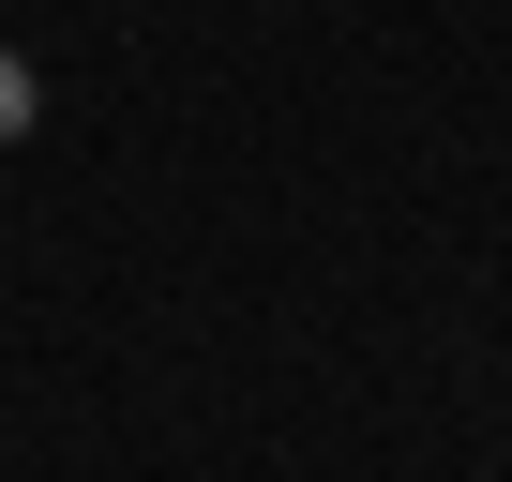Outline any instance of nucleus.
<instances>
[{
    "label": "nucleus",
    "mask_w": 512,
    "mask_h": 482,
    "mask_svg": "<svg viewBox=\"0 0 512 482\" xmlns=\"http://www.w3.org/2000/svg\"><path fill=\"white\" fill-rule=\"evenodd\" d=\"M31 121H46V76H31V61H16V46H0V151H16V136H31Z\"/></svg>",
    "instance_id": "f257e3e1"
}]
</instances>
